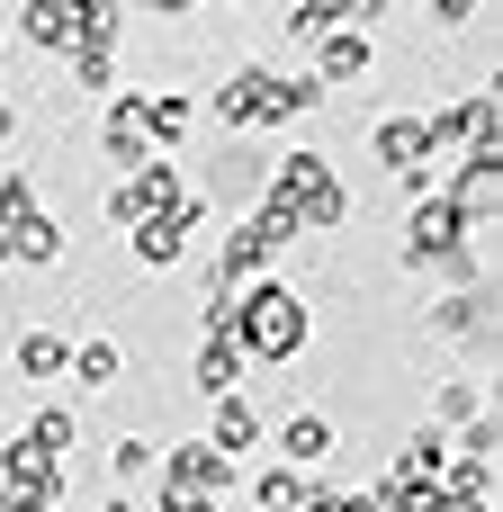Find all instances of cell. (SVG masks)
<instances>
[{
  "label": "cell",
  "mask_w": 503,
  "mask_h": 512,
  "mask_svg": "<svg viewBox=\"0 0 503 512\" xmlns=\"http://www.w3.org/2000/svg\"><path fill=\"white\" fill-rule=\"evenodd\" d=\"M369 504H378V512H441V486H432L423 468H405V459H396V468H387V486H378Z\"/></svg>",
  "instance_id": "18"
},
{
  "label": "cell",
  "mask_w": 503,
  "mask_h": 512,
  "mask_svg": "<svg viewBox=\"0 0 503 512\" xmlns=\"http://www.w3.org/2000/svg\"><path fill=\"white\" fill-rule=\"evenodd\" d=\"M171 207H180V171H171L162 153H153V162H135V171L108 189V225H126V234H135V225H153V216H171Z\"/></svg>",
  "instance_id": "4"
},
{
  "label": "cell",
  "mask_w": 503,
  "mask_h": 512,
  "mask_svg": "<svg viewBox=\"0 0 503 512\" xmlns=\"http://www.w3.org/2000/svg\"><path fill=\"white\" fill-rule=\"evenodd\" d=\"M126 243H135V261H144V270H171V261H180V252H189V243H180V225H171V216H153V225H135V234H126Z\"/></svg>",
  "instance_id": "22"
},
{
  "label": "cell",
  "mask_w": 503,
  "mask_h": 512,
  "mask_svg": "<svg viewBox=\"0 0 503 512\" xmlns=\"http://www.w3.org/2000/svg\"><path fill=\"white\" fill-rule=\"evenodd\" d=\"M342 18H351V9H324V0H297V9H279V27H288L297 45H315V36H324V27H342Z\"/></svg>",
  "instance_id": "26"
},
{
  "label": "cell",
  "mask_w": 503,
  "mask_h": 512,
  "mask_svg": "<svg viewBox=\"0 0 503 512\" xmlns=\"http://www.w3.org/2000/svg\"><path fill=\"white\" fill-rule=\"evenodd\" d=\"M360 72H369V36H360V27H324V36H315V90L360 81Z\"/></svg>",
  "instance_id": "12"
},
{
  "label": "cell",
  "mask_w": 503,
  "mask_h": 512,
  "mask_svg": "<svg viewBox=\"0 0 503 512\" xmlns=\"http://www.w3.org/2000/svg\"><path fill=\"white\" fill-rule=\"evenodd\" d=\"M450 252H468V216H459L441 189H423L414 216H405V270H441Z\"/></svg>",
  "instance_id": "3"
},
{
  "label": "cell",
  "mask_w": 503,
  "mask_h": 512,
  "mask_svg": "<svg viewBox=\"0 0 503 512\" xmlns=\"http://www.w3.org/2000/svg\"><path fill=\"white\" fill-rule=\"evenodd\" d=\"M162 512H216V504H180V495H162Z\"/></svg>",
  "instance_id": "31"
},
{
  "label": "cell",
  "mask_w": 503,
  "mask_h": 512,
  "mask_svg": "<svg viewBox=\"0 0 503 512\" xmlns=\"http://www.w3.org/2000/svg\"><path fill=\"white\" fill-rule=\"evenodd\" d=\"M306 108H324L315 72H279V63H243L225 90H207V117L216 126H288Z\"/></svg>",
  "instance_id": "1"
},
{
  "label": "cell",
  "mask_w": 503,
  "mask_h": 512,
  "mask_svg": "<svg viewBox=\"0 0 503 512\" xmlns=\"http://www.w3.org/2000/svg\"><path fill=\"white\" fill-rule=\"evenodd\" d=\"M432 333H450V342H468V351H495V297H486V288H450V297L432 306Z\"/></svg>",
  "instance_id": "8"
},
{
  "label": "cell",
  "mask_w": 503,
  "mask_h": 512,
  "mask_svg": "<svg viewBox=\"0 0 503 512\" xmlns=\"http://www.w3.org/2000/svg\"><path fill=\"white\" fill-rule=\"evenodd\" d=\"M0 144H18V108H0Z\"/></svg>",
  "instance_id": "30"
},
{
  "label": "cell",
  "mask_w": 503,
  "mask_h": 512,
  "mask_svg": "<svg viewBox=\"0 0 503 512\" xmlns=\"http://www.w3.org/2000/svg\"><path fill=\"white\" fill-rule=\"evenodd\" d=\"M306 333H315V315H306V297H297L288 279H252V288L234 297V342H243V360H297Z\"/></svg>",
  "instance_id": "2"
},
{
  "label": "cell",
  "mask_w": 503,
  "mask_h": 512,
  "mask_svg": "<svg viewBox=\"0 0 503 512\" xmlns=\"http://www.w3.org/2000/svg\"><path fill=\"white\" fill-rule=\"evenodd\" d=\"M252 512H306V477H297V468H279V459H270V468H261V477H252Z\"/></svg>",
  "instance_id": "19"
},
{
  "label": "cell",
  "mask_w": 503,
  "mask_h": 512,
  "mask_svg": "<svg viewBox=\"0 0 503 512\" xmlns=\"http://www.w3.org/2000/svg\"><path fill=\"white\" fill-rule=\"evenodd\" d=\"M234 486V459L225 450H207V441H171V459H162V495H180V504H216Z\"/></svg>",
  "instance_id": "6"
},
{
  "label": "cell",
  "mask_w": 503,
  "mask_h": 512,
  "mask_svg": "<svg viewBox=\"0 0 503 512\" xmlns=\"http://www.w3.org/2000/svg\"><path fill=\"white\" fill-rule=\"evenodd\" d=\"M9 360H18V378H27V387H45V378H63V369H72V342H63V333H45V324H27Z\"/></svg>",
  "instance_id": "16"
},
{
  "label": "cell",
  "mask_w": 503,
  "mask_h": 512,
  "mask_svg": "<svg viewBox=\"0 0 503 512\" xmlns=\"http://www.w3.org/2000/svg\"><path fill=\"white\" fill-rule=\"evenodd\" d=\"M27 441H36V450H54V459H72V441H81V423H72V405H45V414L27 423Z\"/></svg>",
  "instance_id": "25"
},
{
  "label": "cell",
  "mask_w": 503,
  "mask_h": 512,
  "mask_svg": "<svg viewBox=\"0 0 503 512\" xmlns=\"http://www.w3.org/2000/svg\"><path fill=\"white\" fill-rule=\"evenodd\" d=\"M351 207H360V198L333 180V189H315V198L297 207V234H342V225H351Z\"/></svg>",
  "instance_id": "20"
},
{
  "label": "cell",
  "mask_w": 503,
  "mask_h": 512,
  "mask_svg": "<svg viewBox=\"0 0 503 512\" xmlns=\"http://www.w3.org/2000/svg\"><path fill=\"white\" fill-rule=\"evenodd\" d=\"M63 63H72V90H63V99H90V90H117V54L81 45V54H63Z\"/></svg>",
  "instance_id": "23"
},
{
  "label": "cell",
  "mask_w": 503,
  "mask_h": 512,
  "mask_svg": "<svg viewBox=\"0 0 503 512\" xmlns=\"http://www.w3.org/2000/svg\"><path fill=\"white\" fill-rule=\"evenodd\" d=\"M27 207H36V180H27V171L9 162V171H0V234H9V225H18Z\"/></svg>",
  "instance_id": "29"
},
{
  "label": "cell",
  "mask_w": 503,
  "mask_h": 512,
  "mask_svg": "<svg viewBox=\"0 0 503 512\" xmlns=\"http://www.w3.org/2000/svg\"><path fill=\"white\" fill-rule=\"evenodd\" d=\"M324 459H333V414H288V423H279V468L306 477V468H324Z\"/></svg>",
  "instance_id": "13"
},
{
  "label": "cell",
  "mask_w": 503,
  "mask_h": 512,
  "mask_svg": "<svg viewBox=\"0 0 503 512\" xmlns=\"http://www.w3.org/2000/svg\"><path fill=\"white\" fill-rule=\"evenodd\" d=\"M495 450H503V423H495V414H477V423H459V459H477V468H495Z\"/></svg>",
  "instance_id": "28"
},
{
  "label": "cell",
  "mask_w": 503,
  "mask_h": 512,
  "mask_svg": "<svg viewBox=\"0 0 503 512\" xmlns=\"http://www.w3.org/2000/svg\"><path fill=\"white\" fill-rule=\"evenodd\" d=\"M0 36H9V27H0Z\"/></svg>",
  "instance_id": "32"
},
{
  "label": "cell",
  "mask_w": 503,
  "mask_h": 512,
  "mask_svg": "<svg viewBox=\"0 0 503 512\" xmlns=\"http://www.w3.org/2000/svg\"><path fill=\"white\" fill-rule=\"evenodd\" d=\"M0 261H27V270H45V261H63V225L45 216V207H27L9 234H0Z\"/></svg>",
  "instance_id": "14"
},
{
  "label": "cell",
  "mask_w": 503,
  "mask_h": 512,
  "mask_svg": "<svg viewBox=\"0 0 503 512\" xmlns=\"http://www.w3.org/2000/svg\"><path fill=\"white\" fill-rule=\"evenodd\" d=\"M261 432H270V423H261V405H243V396H216V414H207V450H225V459H234V450H252Z\"/></svg>",
  "instance_id": "17"
},
{
  "label": "cell",
  "mask_w": 503,
  "mask_h": 512,
  "mask_svg": "<svg viewBox=\"0 0 503 512\" xmlns=\"http://www.w3.org/2000/svg\"><path fill=\"white\" fill-rule=\"evenodd\" d=\"M108 477H117V486H144V477H162V450H153V441H135V432H126V441H117V450H108Z\"/></svg>",
  "instance_id": "24"
},
{
  "label": "cell",
  "mask_w": 503,
  "mask_h": 512,
  "mask_svg": "<svg viewBox=\"0 0 503 512\" xmlns=\"http://www.w3.org/2000/svg\"><path fill=\"white\" fill-rule=\"evenodd\" d=\"M189 126H198V99H189V90H144V135H153V153H162V144H189Z\"/></svg>",
  "instance_id": "15"
},
{
  "label": "cell",
  "mask_w": 503,
  "mask_h": 512,
  "mask_svg": "<svg viewBox=\"0 0 503 512\" xmlns=\"http://www.w3.org/2000/svg\"><path fill=\"white\" fill-rule=\"evenodd\" d=\"M189 378H198V396H207V405H216V396H234V387H243V342H234V333H198Z\"/></svg>",
  "instance_id": "11"
},
{
  "label": "cell",
  "mask_w": 503,
  "mask_h": 512,
  "mask_svg": "<svg viewBox=\"0 0 503 512\" xmlns=\"http://www.w3.org/2000/svg\"><path fill=\"white\" fill-rule=\"evenodd\" d=\"M72 378H81L90 396H108V387L126 378V351H117V342H81V351H72Z\"/></svg>",
  "instance_id": "21"
},
{
  "label": "cell",
  "mask_w": 503,
  "mask_h": 512,
  "mask_svg": "<svg viewBox=\"0 0 503 512\" xmlns=\"http://www.w3.org/2000/svg\"><path fill=\"white\" fill-rule=\"evenodd\" d=\"M18 36L36 54H81V0H27L18 9Z\"/></svg>",
  "instance_id": "9"
},
{
  "label": "cell",
  "mask_w": 503,
  "mask_h": 512,
  "mask_svg": "<svg viewBox=\"0 0 503 512\" xmlns=\"http://www.w3.org/2000/svg\"><path fill=\"white\" fill-rule=\"evenodd\" d=\"M315 189H333V153L297 144V153H279V171H270V189H261V198H279V207H306Z\"/></svg>",
  "instance_id": "10"
},
{
  "label": "cell",
  "mask_w": 503,
  "mask_h": 512,
  "mask_svg": "<svg viewBox=\"0 0 503 512\" xmlns=\"http://www.w3.org/2000/svg\"><path fill=\"white\" fill-rule=\"evenodd\" d=\"M0 486H9V495H27L36 512H54L63 495H72V459H54V450H36V441L18 432V441L0 450Z\"/></svg>",
  "instance_id": "5"
},
{
  "label": "cell",
  "mask_w": 503,
  "mask_h": 512,
  "mask_svg": "<svg viewBox=\"0 0 503 512\" xmlns=\"http://www.w3.org/2000/svg\"><path fill=\"white\" fill-rule=\"evenodd\" d=\"M99 144L108 162H153V135H144V90H108V117H99Z\"/></svg>",
  "instance_id": "7"
},
{
  "label": "cell",
  "mask_w": 503,
  "mask_h": 512,
  "mask_svg": "<svg viewBox=\"0 0 503 512\" xmlns=\"http://www.w3.org/2000/svg\"><path fill=\"white\" fill-rule=\"evenodd\" d=\"M432 414H441V423H477V414H486V405H477V378H441Z\"/></svg>",
  "instance_id": "27"
}]
</instances>
